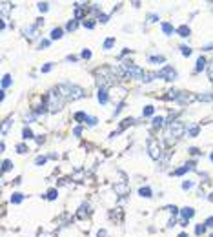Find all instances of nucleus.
I'll return each instance as SVG.
<instances>
[{"label":"nucleus","mask_w":213,"mask_h":237,"mask_svg":"<svg viewBox=\"0 0 213 237\" xmlns=\"http://www.w3.org/2000/svg\"><path fill=\"white\" fill-rule=\"evenodd\" d=\"M206 68V58L204 57H201L199 60H197V66H195V71H202Z\"/></svg>","instance_id":"nucleus-15"},{"label":"nucleus","mask_w":213,"mask_h":237,"mask_svg":"<svg viewBox=\"0 0 213 237\" xmlns=\"http://www.w3.org/2000/svg\"><path fill=\"white\" fill-rule=\"evenodd\" d=\"M157 77H160V78H164V80H175L179 75H177V71H175L171 66H164V68L157 73Z\"/></svg>","instance_id":"nucleus-5"},{"label":"nucleus","mask_w":213,"mask_h":237,"mask_svg":"<svg viewBox=\"0 0 213 237\" xmlns=\"http://www.w3.org/2000/svg\"><path fill=\"white\" fill-rule=\"evenodd\" d=\"M211 237H213V234H211Z\"/></svg>","instance_id":"nucleus-59"},{"label":"nucleus","mask_w":213,"mask_h":237,"mask_svg":"<svg viewBox=\"0 0 213 237\" xmlns=\"http://www.w3.org/2000/svg\"><path fill=\"white\" fill-rule=\"evenodd\" d=\"M157 20H159V15H155V13L148 15V22H157Z\"/></svg>","instance_id":"nucleus-37"},{"label":"nucleus","mask_w":213,"mask_h":237,"mask_svg":"<svg viewBox=\"0 0 213 237\" xmlns=\"http://www.w3.org/2000/svg\"><path fill=\"white\" fill-rule=\"evenodd\" d=\"M82 15H84V9H80V7H77V11H75V16H77V18H80Z\"/></svg>","instance_id":"nucleus-43"},{"label":"nucleus","mask_w":213,"mask_h":237,"mask_svg":"<svg viewBox=\"0 0 213 237\" xmlns=\"http://www.w3.org/2000/svg\"><path fill=\"white\" fill-rule=\"evenodd\" d=\"M77 26H78V22H77V20H69V22H67V26H66V29H67V31H75V29H77Z\"/></svg>","instance_id":"nucleus-25"},{"label":"nucleus","mask_w":213,"mask_h":237,"mask_svg":"<svg viewBox=\"0 0 213 237\" xmlns=\"http://www.w3.org/2000/svg\"><path fill=\"white\" fill-rule=\"evenodd\" d=\"M73 117H75V120H78V122H86V119H88V115H86L84 111H77Z\"/></svg>","instance_id":"nucleus-18"},{"label":"nucleus","mask_w":213,"mask_h":237,"mask_svg":"<svg viewBox=\"0 0 213 237\" xmlns=\"http://www.w3.org/2000/svg\"><path fill=\"white\" fill-rule=\"evenodd\" d=\"M22 199H24V195H22V193H18V192L11 195V203H13V204H18V203H22Z\"/></svg>","instance_id":"nucleus-21"},{"label":"nucleus","mask_w":213,"mask_h":237,"mask_svg":"<svg viewBox=\"0 0 213 237\" xmlns=\"http://www.w3.org/2000/svg\"><path fill=\"white\" fill-rule=\"evenodd\" d=\"M180 215H182V219H184V221H190V219H191V217L195 215V210H193V208H188V206H186V208H182Z\"/></svg>","instance_id":"nucleus-9"},{"label":"nucleus","mask_w":213,"mask_h":237,"mask_svg":"<svg viewBox=\"0 0 213 237\" xmlns=\"http://www.w3.org/2000/svg\"><path fill=\"white\" fill-rule=\"evenodd\" d=\"M113 190H115L119 195H128V193H129V186H128L126 183H119V184H115Z\"/></svg>","instance_id":"nucleus-6"},{"label":"nucleus","mask_w":213,"mask_h":237,"mask_svg":"<svg viewBox=\"0 0 213 237\" xmlns=\"http://www.w3.org/2000/svg\"><path fill=\"white\" fill-rule=\"evenodd\" d=\"M195 232H197V235H202V234L206 232V225H197V228H195Z\"/></svg>","instance_id":"nucleus-33"},{"label":"nucleus","mask_w":213,"mask_h":237,"mask_svg":"<svg viewBox=\"0 0 213 237\" xmlns=\"http://www.w3.org/2000/svg\"><path fill=\"white\" fill-rule=\"evenodd\" d=\"M199 131H201L199 126H190V128H188V137H197Z\"/></svg>","instance_id":"nucleus-16"},{"label":"nucleus","mask_w":213,"mask_h":237,"mask_svg":"<svg viewBox=\"0 0 213 237\" xmlns=\"http://www.w3.org/2000/svg\"><path fill=\"white\" fill-rule=\"evenodd\" d=\"M184 131H186V126H184L180 120H175V122L170 124V133H168V137H175V139H179V137L184 135Z\"/></svg>","instance_id":"nucleus-3"},{"label":"nucleus","mask_w":213,"mask_h":237,"mask_svg":"<svg viewBox=\"0 0 213 237\" xmlns=\"http://www.w3.org/2000/svg\"><path fill=\"white\" fill-rule=\"evenodd\" d=\"M162 124H164V119H162V117H155V119L151 120V126H153V128H162Z\"/></svg>","instance_id":"nucleus-19"},{"label":"nucleus","mask_w":213,"mask_h":237,"mask_svg":"<svg viewBox=\"0 0 213 237\" xmlns=\"http://www.w3.org/2000/svg\"><path fill=\"white\" fill-rule=\"evenodd\" d=\"M180 53H182L184 57H190V55H191V47H188V46H180Z\"/></svg>","instance_id":"nucleus-31"},{"label":"nucleus","mask_w":213,"mask_h":237,"mask_svg":"<svg viewBox=\"0 0 213 237\" xmlns=\"http://www.w3.org/2000/svg\"><path fill=\"white\" fill-rule=\"evenodd\" d=\"M168 226H175V219H173V217L170 219V223H168Z\"/></svg>","instance_id":"nucleus-54"},{"label":"nucleus","mask_w":213,"mask_h":237,"mask_svg":"<svg viewBox=\"0 0 213 237\" xmlns=\"http://www.w3.org/2000/svg\"><path fill=\"white\" fill-rule=\"evenodd\" d=\"M166 58L162 57V55H159V57H149V62H153V64H162Z\"/></svg>","instance_id":"nucleus-26"},{"label":"nucleus","mask_w":213,"mask_h":237,"mask_svg":"<svg viewBox=\"0 0 213 237\" xmlns=\"http://www.w3.org/2000/svg\"><path fill=\"white\" fill-rule=\"evenodd\" d=\"M64 104H66V97L60 93V89L58 88L51 89V93H49V110L51 111H60L64 108Z\"/></svg>","instance_id":"nucleus-2"},{"label":"nucleus","mask_w":213,"mask_h":237,"mask_svg":"<svg viewBox=\"0 0 213 237\" xmlns=\"http://www.w3.org/2000/svg\"><path fill=\"white\" fill-rule=\"evenodd\" d=\"M80 133H82V128H80V126H78V128H75V130H73V135H75V137H78V135H80Z\"/></svg>","instance_id":"nucleus-47"},{"label":"nucleus","mask_w":213,"mask_h":237,"mask_svg":"<svg viewBox=\"0 0 213 237\" xmlns=\"http://www.w3.org/2000/svg\"><path fill=\"white\" fill-rule=\"evenodd\" d=\"M202 49H204V51H213V42H211V44H206Z\"/></svg>","instance_id":"nucleus-49"},{"label":"nucleus","mask_w":213,"mask_h":237,"mask_svg":"<svg viewBox=\"0 0 213 237\" xmlns=\"http://www.w3.org/2000/svg\"><path fill=\"white\" fill-rule=\"evenodd\" d=\"M97 99H98V102H100V104H108V100H109L108 91H106L104 88H100V89H98V93H97Z\"/></svg>","instance_id":"nucleus-8"},{"label":"nucleus","mask_w":213,"mask_h":237,"mask_svg":"<svg viewBox=\"0 0 213 237\" xmlns=\"http://www.w3.org/2000/svg\"><path fill=\"white\" fill-rule=\"evenodd\" d=\"M84 27H88V29H93V27H95V22L88 20V22H84Z\"/></svg>","instance_id":"nucleus-42"},{"label":"nucleus","mask_w":213,"mask_h":237,"mask_svg":"<svg viewBox=\"0 0 213 237\" xmlns=\"http://www.w3.org/2000/svg\"><path fill=\"white\" fill-rule=\"evenodd\" d=\"M16 152H18V153H26V152H29V150H27L26 144H18V146H16Z\"/></svg>","instance_id":"nucleus-36"},{"label":"nucleus","mask_w":213,"mask_h":237,"mask_svg":"<svg viewBox=\"0 0 213 237\" xmlns=\"http://www.w3.org/2000/svg\"><path fill=\"white\" fill-rule=\"evenodd\" d=\"M113 46H115V38L113 37H109V38L104 40V49H111Z\"/></svg>","instance_id":"nucleus-22"},{"label":"nucleus","mask_w":213,"mask_h":237,"mask_svg":"<svg viewBox=\"0 0 213 237\" xmlns=\"http://www.w3.org/2000/svg\"><path fill=\"white\" fill-rule=\"evenodd\" d=\"M139 195L144 197V199H149V197H151V188H149V186H142V188L139 190Z\"/></svg>","instance_id":"nucleus-12"},{"label":"nucleus","mask_w":213,"mask_h":237,"mask_svg":"<svg viewBox=\"0 0 213 237\" xmlns=\"http://www.w3.org/2000/svg\"><path fill=\"white\" fill-rule=\"evenodd\" d=\"M36 27H38L36 24H31L29 27H26V29H24V35H26V37H27V35H29V37H33V33L36 31Z\"/></svg>","instance_id":"nucleus-17"},{"label":"nucleus","mask_w":213,"mask_h":237,"mask_svg":"<svg viewBox=\"0 0 213 237\" xmlns=\"http://www.w3.org/2000/svg\"><path fill=\"white\" fill-rule=\"evenodd\" d=\"M88 210H89V206H88V203H84V204H80V208H78V214H77V217H78V219H84V217L88 215Z\"/></svg>","instance_id":"nucleus-11"},{"label":"nucleus","mask_w":213,"mask_h":237,"mask_svg":"<svg viewBox=\"0 0 213 237\" xmlns=\"http://www.w3.org/2000/svg\"><path fill=\"white\" fill-rule=\"evenodd\" d=\"M162 31H164L166 35H173V33H175L173 26H171V24H168V22H162Z\"/></svg>","instance_id":"nucleus-13"},{"label":"nucleus","mask_w":213,"mask_h":237,"mask_svg":"<svg viewBox=\"0 0 213 237\" xmlns=\"http://www.w3.org/2000/svg\"><path fill=\"white\" fill-rule=\"evenodd\" d=\"M179 237H188V234H180Z\"/></svg>","instance_id":"nucleus-55"},{"label":"nucleus","mask_w":213,"mask_h":237,"mask_svg":"<svg viewBox=\"0 0 213 237\" xmlns=\"http://www.w3.org/2000/svg\"><path fill=\"white\" fill-rule=\"evenodd\" d=\"M46 161H47V159H46L44 155H38V157L35 159V164H36V166H42V164H46Z\"/></svg>","instance_id":"nucleus-32"},{"label":"nucleus","mask_w":213,"mask_h":237,"mask_svg":"<svg viewBox=\"0 0 213 237\" xmlns=\"http://www.w3.org/2000/svg\"><path fill=\"white\" fill-rule=\"evenodd\" d=\"M182 188H184V190H191V188H193V183H191V181H184V183H182Z\"/></svg>","instance_id":"nucleus-38"},{"label":"nucleus","mask_w":213,"mask_h":237,"mask_svg":"<svg viewBox=\"0 0 213 237\" xmlns=\"http://www.w3.org/2000/svg\"><path fill=\"white\" fill-rule=\"evenodd\" d=\"M190 153H191V155H197V153H201V152H199L197 148H190Z\"/></svg>","instance_id":"nucleus-50"},{"label":"nucleus","mask_w":213,"mask_h":237,"mask_svg":"<svg viewBox=\"0 0 213 237\" xmlns=\"http://www.w3.org/2000/svg\"><path fill=\"white\" fill-rule=\"evenodd\" d=\"M199 100H204V102H210V100H213V97L210 95V93H206V95H199Z\"/></svg>","instance_id":"nucleus-34"},{"label":"nucleus","mask_w":213,"mask_h":237,"mask_svg":"<svg viewBox=\"0 0 213 237\" xmlns=\"http://www.w3.org/2000/svg\"><path fill=\"white\" fill-rule=\"evenodd\" d=\"M60 89V93L66 97V100H77V99H82L86 95V91L80 88V86H75V84H69V82H64L60 86H57Z\"/></svg>","instance_id":"nucleus-1"},{"label":"nucleus","mask_w":213,"mask_h":237,"mask_svg":"<svg viewBox=\"0 0 213 237\" xmlns=\"http://www.w3.org/2000/svg\"><path fill=\"white\" fill-rule=\"evenodd\" d=\"M153 111H155L153 106H146V108L142 110V115H144V117H149V115H153Z\"/></svg>","instance_id":"nucleus-27"},{"label":"nucleus","mask_w":213,"mask_h":237,"mask_svg":"<svg viewBox=\"0 0 213 237\" xmlns=\"http://www.w3.org/2000/svg\"><path fill=\"white\" fill-rule=\"evenodd\" d=\"M9 84H11V75H4V78H2V88L5 89Z\"/></svg>","instance_id":"nucleus-29"},{"label":"nucleus","mask_w":213,"mask_h":237,"mask_svg":"<svg viewBox=\"0 0 213 237\" xmlns=\"http://www.w3.org/2000/svg\"><path fill=\"white\" fill-rule=\"evenodd\" d=\"M11 168H13V162H11V161H4V162H2V172H9Z\"/></svg>","instance_id":"nucleus-30"},{"label":"nucleus","mask_w":213,"mask_h":237,"mask_svg":"<svg viewBox=\"0 0 213 237\" xmlns=\"http://www.w3.org/2000/svg\"><path fill=\"white\" fill-rule=\"evenodd\" d=\"M148 152H149V157H151V159H155V161L160 159L162 152H160V144H159L157 139H149V141H148Z\"/></svg>","instance_id":"nucleus-4"},{"label":"nucleus","mask_w":213,"mask_h":237,"mask_svg":"<svg viewBox=\"0 0 213 237\" xmlns=\"http://www.w3.org/2000/svg\"><path fill=\"white\" fill-rule=\"evenodd\" d=\"M47 46H49V40H42L40 42V49H46Z\"/></svg>","instance_id":"nucleus-46"},{"label":"nucleus","mask_w":213,"mask_h":237,"mask_svg":"<svg viewBox=\"0 0 213 237\" xmlns=\"http://www.w3.org/2000/svg\"><path fill=\"white\" fill-rule=\"evenodd\" d=\"M22 137H24L26 141H27V139H33V131H31V128H27V126H26V128L22 130Z\"/></svg>","instance_id":"nucleus-23"},{"label":"nucleus","mask_w":213,"mask_h":237,"mask_svg":"<svg viewBox=\"0 0 213 237\" xmlns=\"http://www.w3.org/2000/svg\"><path fill=\"white\" fill-rule=\"evenodd\" d=\"M133 122H135V119H131V117H128V119H124V120H122V124H120V130H119V131H122L124 128H128V126H131Z\"/></svg>","instance_id":"nucleus-20"},{"label":"nucleus","mask_w":213,"mask_h":237,"mask_svg":"<svg viewBox=\"0 0 213 237\" xmlns=\"http://www.w3.org/2000/svg\"><path fill=\"white\" fill-rule=\"evenodd\" d=\"M42 237H51V234H46V235H42Z\"/></svg>","instance_id":"nucleus-57"},{"label":"nucleus","mask_w":213,"mask_h":237,"mask_svg":"<svg viewBox=\"0 0 213 237\" xmlns=\"http://www.w3.org/2000/svg\"><path fill=\"white\" fill-rule=\"evenodd\" d=\"M86 122H88V126H95V124H97V119H95V117H88Z\"/></svg>","instance_id":"nucleus-40"},{"label":"nucleus","mask_w":213,"mask_h":237,"mask_svg":"<svg viewBox=\"0 0 213 237\" xmlns=\"http://www.w3.org/2000/svg\"><path fill=\"white\" fill-rule=\"evenodd\" d=\"M67 60H69V62H75V60H77V57H75V55H69V57H67Z\"/></svg>","instance_id":"nucleus-53"},{"label":"nucleus","mask_w":213,"mask_h":237,"mask_svg":"<svg viewBox=\"0 0 213 237\" xmlns=\"http://www.w3.org/2000/svg\"><path fill=\"white\" fill-rule=\"evenodd\" d=\"M210 159H211V162H213V153H211V157H210Z\"/></svg>","instance_id":"nucleus-58"},{"label":"nucleus","mask_w":213,"mask_h":237,"mask_svg":"<svg viewBox=\"0 0 213 237\" xmlns=\"http://www.w3.org/2000/svg\"><path fill=\"white\" fill-rule=\"evenodd\" d=\"M210 80L213 82V62H211V66H210Z\"/></svg>","instance_id":"nucleus-52"},{"label":"nucleus","mask_w":213,"mask_h":237,"mask_svg":"<svg viewBox=\"0 0 213 237\" xmlns=\"http://www.w3.org/2000/svg\"><path fill=\"white\" fill-rule=\"evenodd\" d=\"M97 237H106V230H98V234H97Z\"/></svg>","instance_id":"nucleus-51"},{"label":"nucleus","mask_w":213,"mask_h":237,"mask_svg":"<svg viewBox=\"0 0 213 237\" xmlns=\"http://www.w3.org/2000/svg\"><path fill=\"white\" fill-rule=\"evenodd\" d=\"M82 58H91V53H89V49H84V51H82Z\"/></svg>","instance_id":"nucleus-44"},{"label":"nucleus","mask_w":213,"mask_h":237,"mask_svg":"<svg viewBox=\"0 0 213 237\" xmlns=\"http://www.w3.org/2000/svg\"><path fill=\"white\" fill-rule=\"evenodd\" d=\"M60 37H62V27H55L51 31V40H58Z\"/></svg>","instance_id":"nucleus-14"},{"label":"nucleus","mask_w":213,"mask_h":237,"mask_svg":"<svg viewBox=\"0 0 213 237\" xmlns=\"http://www.w3.org/2000/svg\"><path fill=\"white\" fill-rule=\"evenodd\" d=\"M47 7H49V4H46V2H40V4H38V9H40L42 13H44V11H47Z\"/></svg>","instance_id":"nucleus-39"},{"label":"nucleus","mask_w":213,"mask_h":237,"mask_svg":"<svg viewBox=\"0 0 213 237\" xmlns=\"http://www.w3.org/2000/svg\"><path fill=\"white\" fill-rule=\"evenodd\" d=\"M11 122H13L11 119H5V120H4V124H2V135H5V133H7V130H9Z\"/></svg>","instance_id":"nucleus-24"},{"label":"nucleus","mask_w":213,"mask_h":237,"mask_svg":"<svg viewBox=\"0 0 213 237\" xmlns=\"http://www.w3.org/2000/svg\"><path fill=\"white\" fill-rule=\"evenodd\" d=\"M57 197H58V192H57V190H49L47 195H46V199H49V201H55Z\"/></svg>","instance_id":"nucleus-28"},{"label":"nucleus","mask_w":213,"mask_h":237,"mask_svg":"<svg viewBox=\"0 0 213 237\" xmlns=\"http://www.w3.org/2000/svg\"><path fill=\"white\" fill-rule=\"evenodd\" d=\"M210 201H213V193H210Z\"/></svg>","instance_id":"nucleus-56"},{"label":"nucleus","mask_w":213,"mask_h":237,"mask_svg":"<svg viewBox=\"0 0 213 237\" xmlns=\"http://www.w3.org/2000/svg\"><path fill=\"white\" fill-rule=\"evenodd\" d=\"M98 20H100L102 24H106V22H108V15H98Z\"/></svg>","instance_id":"nucleus-45"},{"label":"nucleus","mask_w":213,"mask_h":237,"mask_svg":"<svg viewBox=\"0 0 213 237\" xmlns=\"http://www.w3.org/2000/svg\"><path fill=\"white\" fill-rule=\"evenodd\" d=\"M193 166H195V162H188V164H184L182 168H179V170H175V172H173V175H175V177H179V175H184L186 172H190V170H193Z\"/></svg>","instance_id":"nucleus-7"},{"label":"nucleus","mask_w":213,"mask_h":237,"mask_svg":"<svg viewBox=\"0 0 213 237\" xmlns=\"http://www.w3.org/2000/svg\"><path fill=\"white\" fill-rule=\"evenodd\" d=\"M204 225H206V226H210V228H213V217H208Z\"/></svg>","instance_id":"nucleus-48"},{"label":"nucleus","mask_w":213,"mask_h":237,"mask_svg":"<svg viewBox=\"0 0 213 237\" xmlns=\"http://www.w3.org/2000/svg\"><path fill=\"white\" fill-rule=\"evenodd\" d=\"M177 33H179V37H182V38H188L191 31H190V27H188V26L184 24V26H180V27L177 29Z\"/></svg>","instance_id":"nucleus-10"},{"label":"nucleus","mask_w":213,"mask_h":237,"mask_svg":"<svg viewBox=\"0 0 213 237\" xmlns=\"http://www.w3.org/2000/svg\"><path fill=\"white\" fill-rule=\"evenodd\" d=\"M51 68H53V64H51V62H47L46 66H42V68H40V71H42V73H47V71H51Z\"/></svg>","instance_id":"nucleus-35"},{"label":"nucleus","mask_w":213,"mask_h":237,"mask_svg":"<svg viewBox=\"0 0 213 237\" xmlns=\"http://www.w3.org/2000/svg\"><path fill=\"white\" fill-rule=\"evenodd\" d=\"M166 210H168L170 214H173V215H177V214H179V208H177V206H168Z\"/></svg>","instance_id":"nucleus-41"}]
</instances>
